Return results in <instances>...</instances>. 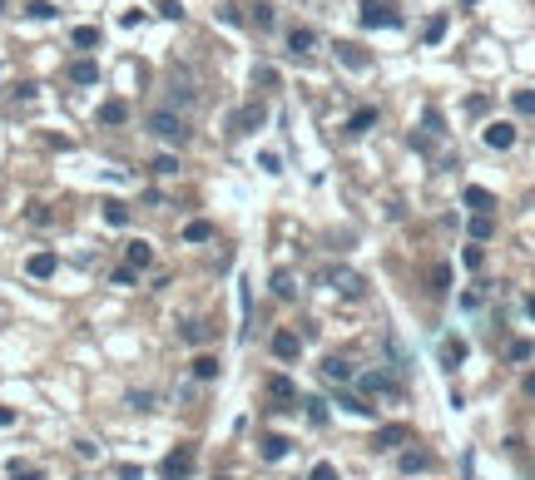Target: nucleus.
I'll list each match as a JSON object with an SVG mask.
<instances>
[{
    "label": "nucleus",
    "mask_w": 535,
    "mask_h": 480,
    "mask_svg": "<svg viewBox=\"0 0 535 480\" xmlns=\"http://www.w3.org/2000/svg\"><path fill=\"white\" fill-rule=\"evenodd\" d=\"M149 134L154 139H164V144H189V129H184V119H179V110H149Z\"/></svg>",
    "instance_id": "nucleus-1"
},
{
    "label": "nucleus",
    "mask_w": 535,
    "mask_h": 480,
    "mask_svg": "<svg viewBox=\"0 0 535 480\" xmlns=\"http://www.w3.org/2000/svg\"><path fill=\"white\" fill-rule=\"evenodd\" d=\"M362 25L367 30H397L402 25V10L392 0H362Z\"/></svg>",
    "instance_id": "nucleus-2"
},
{
    "label": "nucleus",
    "mask_w": 535,
    "mask_h": 480,
    "mask_svg": "<svg viewBox=\"0 0 535 480\" xmlns=\"http://www.w3.org/2000/svg\"><path fill=\"white\" fill-rule=\"evenodd\" d=\"M323 278H328V283H332V287H337L342 297H362V292H367V283H362V273H352V268H328Z\"/></svg>",
    "instance_id": "nucleus-3"
},
{
    "label": "nucleus",
    "mask_w": 535,
    "mask_h": 480,
    "mask_svg": "<svg viewBox=\"0 0 535 480\" xmlns=\"http://www.w3.org/2000/svg\"><path fill=\"white\" fill-rule=\"evenodd\" d=\"M193 470V451L189 446H174L169 456H164V480H184Z\"/></svg>",
    "instance_id": "nucleus-4"
},
{
    "label": "nucleus",
    "mask_w": 535,
    "mask_h": 480,
    "mask_svg": "<svg viewBox=\"0 0 535 480\" xmlns=\"http://www.w3.org/2000/svg\"><path fill=\"white\" fill-rule=\"evenodd\" d=\"M337 60H342V70H352V75L372 70V55H367L362 45H352V40H342V45H337Z\"/></svg>",
    "instance_id": "nucleus-5"
},
{
    "label": "nucleus",
    "mask_w": 535,
    "mask_h": 480,
    "mask_svg": "<svg viewBox=\"0 0 535 480\" xmlns=\"http://www.w3.org/2000/svg\"><path fill=\"white\" fill-rule=\"evenodd\" d=\"M55 268H60V257L50 253V248H45V253H30V257H25V273H30V278H40V283H45V278H55Z\"/></svg>",
    "instance_id": "nucleus-6"
},
{
    "label": "nucleus",
    "mask_w": 535,
    "mask_h": 480,
    "mask_svg": "<svg viewBox=\"0 0 535 480\" xmlns=\"http://www.w3.org/2000/svg\"><path fill=\"white\" fill-rule=\"evenodd\" d=\"M268 347H273V357H278V361H293V357L302 352V337L283 327V332H273V342H268Z\"/></svg>",
    "instance_id": "nucleus-7"
},
{
    "label": "nucleus",
    "mask_w": 535,
    "mask_h": 480,
    "mask_svg": "<svg viewBox=\"0 0 535 480\" xmlns=\"http://www.w3.org/2000/svg\"><path fill=\"white\" fill-rule=\"evenodd\" d=\"M154 262V248L144 243V238H134V243H124V268H134V273H144Z\"/></svg>",
    "instance_id": "nucleus-8"
},
{
    "label": "nucleus",
    "mask_w": 535,
    "mask_h": 480,
    "mask_svg": "<svg viewBox=\"0 0 535 480\" xmlns=\"http://www.w3.org/2000/svg\"><path fill=\"white\" fill-rule=\"evenodd\" d=\"M486 144H491L496 153L515 149V124H486Z\"/></svg>",
    "instance_id": "nucleus-9"
},
{
    "label": "nucleus",
    "mask_w": 535,
    "mask_h": 480,
    "mask_svg": "<svg viewBox=\"0 0 535 480\" xmlns=\"http://www.w3.org/2000/svg\"><path fill=\"white\" fill-rule=\"evenodd\" d=\"M258 451H263V460H283V456L293 451V441H288V436H278V431H268V436L258 441Z\"/></svg>",
    "instance_id": "nucleus-10"
},
{
    "label": "nucleus",
    "mask_w": 535,
    "mask_h": 480,
    "mask_svg": "<svg viewBox=\"0 0 535 480\" xmlns=\"http://www.w3.org/2000/svg\"><path fill=\"white\" fill-rule=\"evenodd\" d=\"M94 119H99L104 129H110V124H124V119H129V104H124V99H104Z\"/></svg>",
    "instance_id": "nucleus-11"
},
{
    "label": "nucleus",
    "mask_w": 535,
    "mask_h": 480,
    "mask_svg": "<svg viewBox=\"0 0 535 480\" xmlns=\"http://www.w3.org/2000/svg\"><path fill=\"white\" fill-rule=\"evenodd\" d=\"M288 50H293V55L302 60V55H312V50H317V30H307V25H298L293 35H288Z\"/></svg>",
    "instance_id": "nucleus-12"
},
{
    "label": "nucleus",
    "mask_w": 535,
    "mask_h": 480,
    "mask_svg": "<svg viewBox=\"0 0 535 480\" xmlns=\"http://www.w3.org/2000/svg\"><path fill=\"white\" fill-rule=\"evenodd\" d=\"M421 470H432V451H402V475H421Z\"/></svg>",
    "instance_id": "nucleus-13"
},
{
    "label": "nucleus",
    "mask_w": 535,
    "mask_h": 480,
    "mask_svg": "<svg viewBox=\"0 0 535 480\" xmlns=\"http://www.w3.org/2000/svg\"><path fill=\"white\" fill-rule=\"evenodd\" d=\"M461 198H466V208H476V213H491V208H496V193H491V188H476V183H471Z\"/></svg>",
    "instance_id": "nucleus-14"
},
{
    "label": "nucleus",
    "mask_w": 535,
    "mask_h": 480,
    "mask_svg": "<svg viewBox=\"0 0 535 480\" xmlns=\"http://www.w3.org/2000/svg\"><path fill=\"white\" fill-rule=\"evenodd\" d=\"M99 218H104V223H110V228H124V223H129V203H119V198H110V203H104V208H99Z\"/></svg>",
    "instance_id": "nucleus-15"
},
{
    "label": "nucleus",
    "mask_w": 535,
    "mask_h": 480,
    "mask_svg": "<svg viewBox=\"0 0 535 480\" xmlns=\"http://www.w3.org/2000/svg\"><path fill=\"white\" fill-rule=\"evenodd\" d=\"M268 396H273V401H298V387L278 371V377H268Z\"/></svg>",
    "instance_id": "nucleus-16"
},
{
    "label": "nucleus",
    "mask_w": 535,
    "mask_h": 480,
    "mask_svg": "<svg viewBox=\"0 0 535 480\" xmlns=\"http://www.w3.org/2000/svg\"><path fill=\"white\" fill-rule=\"evenodd\" d=\"M70 80H75V84H94V80H99V65H94V60H70Z\"/></svg>",
    "instance_id": "nucleus-17"
},
{
    "label": "nucleus",
    "mask_w": 535,
    "mask_h": 480,
    "mask_svg": "<svg viewBox=\"0 0 535 480\" xmlns=\"http://www.w3.org/2000/svg\"><path fill=\"white\" fill-rule=\"evenodd\" d=\"M441 361H446V371H456V366L466 361V342H461V337H446V347H441Z\"/></svg>",
    "instance_id": "nucleus-18"
},
{
    "label": "nucleus",
    "mask_w": 535,
    "mask_h": 480,
    "mask_svg": "<svg viewBox=\"0 0 535 480\" xmlns=\"http://www.w3.org/2000/svg\"><path fill=\"white\" fill-rule=\"evenodd\" d=\"M253 124H263V110L253 104V110H238L233 114V134H253Z\"/></svg>",
    "instance_id": "nucleus-19"
},
{
    "label": "nucleus",
    "mask_w": 535,
    "mask_h": 480,
    "mask_svg": "<svg viewBox=\"0 0 535 480\" xmlns=\"http://www.w3.org/2000/svg\"><path fill=\"white\" fill-rule=\"evenodd\" d=\"M208 238H213V223H208V218L184 223V243H208Z\"/></svg>",
    "instance_id": "nucleus-20"
},
{
    "label": "nucleus",
    "mask_w": 535,
    "mask_h": 480,
    "mask_svg": "<svg viewBox=\"0 0 535 480\" xmlns=\"http://www.w3.org/2000/svg\"><path fill=\"white\" fill-rule=\"evenodd\" d=\"M372 124H377V110H372V104H367V110H357V114L347 119V134H367Z\"/></svg>",
    "instance_id": "nucleus-21"
},
{
    "label": "nucleus",
    "mask_w": 535,
    "mask_h": 480,
    "mask_svg": "<svg viewBox=\"0 0 535 480\" xmlns=\"http://www.w3.org/2000/svg\"><path fill=\"white\" fill-rule=\"evenodd\" d=\"M193 377H198V382H213V377H219V357H208V352L193 357Z\"/></svg>",
    "instance_id": "nucleus-22"
},
{
    "label": "nucleus",
    "mask_w": 535,
    "mask_h": 480,
    "mask_svg": "<svg viewBox=\"0 0 535 480\" xmlns=\"http://www.w3.org/2000/svg\"><path fill=\"white\" fill-rule=\"evenodd\" d=\"M466 228H471V238L481 243V238H491V233H496V218H491V213H476V218H471Z\"/></svg>",
    "instance_id": "nucleus-23"
},
{
    "label": "nucleus",
    "mask_w": 535,
    "mask_h": 480,
    "mask_svg": "<svg viewBox=\"0 0 535 480\" xmlns=\"http://www.w3.org/2000/svg\"><path fill=\"white\" fill-rule=\"evenodd\" d=\"M323 371H328L332 382H352V377H357V371H352V366H347L342 357H328V361H323Z\"/></svg>",
    "instance_id": "nucleus-24"
},
{
    "label": "nucleus",
    "mask_w": 535,
    "mask_h": 480,
    "mask_svg": "<svg viewBox=\"0 0 535 480\" xmlns=\"http://www.w3.org/2000/svg\"><path fill=\"white\" fill-rule=\"evenodd\" d=\"M149 174H159V179H174V174H179V158H174V153H159L154 164H149Z\"/></svg>",
    "instance_id": "nucleus-25"
},
{
    "label": "nucleus",
    "mask_w": 535,
    "mask_h": 480,
    "mask_svg": "<svg viewBox=\"0 0 535 480\" xmlns=\"http://www.w3.org/2000/svg\"><path fill=\"white\" fill-rule=\"evenodd\" d=\"M25 15H30V20H55L60 10L50 6V0H25Z\"/></svg>",
    "instance_id": "nucleus-26"
},
{
    "label": "nucleus",
    "mask_w": 535,
    "mask_h": 480,
    "mask_svg": "<svg viewBox=\"0 0 535 480\" xmlns=\"http://www.w3.org/2000/svg\"><path fill=\"white\" fill-rule=\"evenodd\" d=\"M406 441V426H382V431H377V446L387 451V446H402Z\"/></svg>",
    "instance_id": "nucleus-27"
},
{
    "label": "nucleus",
    "mask_w": 535,
    "mask_h": 480,
    "mask_svg": "<svg viewBox=\"0 0 535 480\" xmlns=\"http://www.w3.org/2000/svg\"><path fill=\"white\" fill-rule=\"evenodd\" d=\"M10 480H45L40 465H25V460H10Z\"/></svg>",
    "instance_id": "nucleus-28"
},
{
    "label": "nucleus",
    "mask_w": 535,
    "mask_h": 480,
    "mask_svg": "<svg viewBox=\"0 0 535 480\" xmlns=\"http://www.w3.org/2000/svg\"><path fill=\"white\" fill-rule=\"evenodd\" d=\"M441 35H446V15H432V20H426V30H421V40H426V45H437Z\"/></svg>",
    "instance_id": "nucleus-29"
},
{
    "label": "nucleus",
    "mask_w": 535,
    "mask_h": 480,
    "mask_svg": "<svg viewBox=\"0 0 535 480\" xmlns=\"http://www.w3.org/2000/svg\"><path fill=\"white\" fill-rule=\"evenodd\" d=\"M511 104H515V114H535V89H515Z\"/></svg>",
    "instance_id": "nucleus-30"
},
{
    "label": "nucleus",
    "mask_w": 535,
    "mask_h": 480,
    "mask_svg": "<svg viewBox=\"0 0 535 480\" xmlns=\"http://www.w3.org/2000/svg\"><path fill=\"white\" fill-rule=\"evenodd\" d=\"M258 169H263V174H283V153L263 149V153H258Z\"/></svg>",
    "instance_id": "nucleus-31"
},
{
    "label": "nucleus",
    "mask_w": 535,
    "mask_h": 480,
    "mask_svg": "<svg viewBox=\"0 0 535 480\" xmlns=\"http://www.w3.org/2000/svg\"><path fill=\"white\" fill-rule=\"evenodd\" d=\"M273 292L288 302V297H298V287H293V273H273Z\"/></svg>",
    "instance_id": "nucleus-32"
},
{
    "label": "nucleus",
    "mask_w": 535,
    "mask_h": 480,
    "mask_svg": "<svg viewBox=\"0 0 535 480\" xmlns=\"http://www.w3.org/2000/svg\"><path fill=\"white\" fill-rule=\"evenodd\" d=\"M337 406H347L352 416H372V406H367L362 396H352V391H342V396H337Z\"/></svg>",
    "instance_id": "nucleus-33"
},
{
    "label": "nucleus",
    "mask_w": 535,
    "mask_h": 480,
    "mask_svg": "<svg viewBox=\"0 0 535 480\" xmlns=\"http://www.w3.org/2000/svg\"><path fill=\"white\" fill-rule=\"evenodd\" d=\"M307 421H312V426L328 421V401H323V396H307Z\"/></svg>",
    "instance_id": "nucleus-34"
},
{
    "label": "nucleus",
    "mask_w": 535,
    "mask_h": 480,
    "mask_svg": "<svg viewBox=\"0 0 535 480\" xmlns=\"http://www.w3.org/2000/svg\"><path fill=\"white\" fill-rule=\"evenodd\" d=\"M70 40H75L80 50H89V45H99V30H94V25H80V30H75Z\"/></svg>",
    "instance_id": "nucleus-35"
},
{
    "label": "nucleus",
    "mask_w": 535,
    "mask_h": 480,
    "mask_svg": "<svg viewBox=\"0 0 535 480\" xmlns=\"http://www.w3.org/2000/svg\"><path fill=\"white\" fill-rule=\"evenodd\" d=\"M307 480H337V465H332V460H317V465L307 470Z\"/></svg>",
    "instance_id": "nucleus-36"
},
{
    "label": "nucleus",
    "mask_w": 535,
    "mask_h": 480,
    "mask_svg": "<svg viewBox=\"0 0 535 480\" xmlns=\"http://www.w3.org/2000/svg\"><path fill=\"white\" fill-rule=\"evenodd\" d=\"M451 287V268L441 262V268H432V292H446Z\"/></svg>",
    "instance_id": "nucleus-37"
},
{
    "label": "nucleus",
    "mask_w": 535,
    "mask_h": 480,
    "mask_svg": "<svg viewBox=\"0 0 535 480\" xmlns=\"http://www.w3.org/2000/svg\"><path fill=\"white\" fill-rule=\"evenodd\" d=\"M159 15H164V20H184V6H179V0H159Z\"/></svg>",
    "instance_id": "nucleus-38"
},
{
    "label": "nucleus",
    "mask_w": 535,
    "mask_h": 480,
    "mask_svg": "<svg viewBox=\"0 0 535 480\" xmlns=\"http://www.w3.org/2000/svg\"><path fill=\"white\" fill-rule=\"evenodd\" d=\"M530 352H535V347H530L525 337H515V342H511V361H530Z\"/></svg>",
    "instance_id": "nucleus-39"
},
{
    "label": "nucleus",
    "mask_w": 535,
    "mask_h": 480,
    "mask_svg": "<svg viewBox=\"0 0 535 480\" xmlns=\"http://www.w3.org/2000/svg\"><path fill=\"white\" fill-rule=\"evenodd\" d=\"M387 387H392V382L382 377V371H372V377H362V391H387Z\"/></svg>",
    "instance_id": "nucleus-40"
},
{
    "label": "nucleus",
    "mask_w": 535,
    "mask_h": 480,
    "mask_svg": "<svg viewBox=\"0 0 535 480\" xmlns=\"http://www.w3.org/2000/svg\"><path fill=\"white\" fill-rule=\"evenodd\" d=\"M253 25H263V30L273 25V6H268V0H263V6H253Z\"/></svg>",
    "instance_id": "nucleus-41"
},
{
    "label": "nucleus",
    "mask_w": 535,
    "mask_h": 480,
    "mask_svg": "<svg viewBox=\"0 0 535 480\" xmlns=\"http://www.w3.org/2000/svg\"><path fill=\"white\" fill-rule=\"evenodd\" d=\"M461 262H466V268L476 273V268H481V262H486V253H481V248H461Z\"/></svg>",
    "instance_id": "nucleus-42"
},
{
    "label": "nucleus",
    "mask_w": 535,
    "mask_h": 480,
    "mask_svg": "<svg viewBox=\"0 0 535 480\" xmlns=\"http://www.w3.org/2000/svg\"><path fill=\"white\" fill-rule=\"evenodd\" d=\"M219 20H223V25H243V10H238V6H219Z\"/></svg>",
    "instance_id": "nucleus-43"
},
{
    "label": "nucleus",
    "mask_w": 535,
    "mask_h": 480,
    "mask_svg": "<svg viewBox=\"0 0 535 480\" xmlns=\"http://www.w3.org/2000/svg\"><path fill=\"white\" fill-rule=\"evenodd\" d=\"M179 337H184V342H203V337H208V332H203V327H198V322H184V327H179Z\"/></svg>",
    "instance_id": "nucleus-44"
},
{
    "label": "nucleus",
    "mask_w": 535,
    "mask_h": 480,
    "mask_svg": "<svg viewBox=\"0 0 535 480\" xmlns=\"http://www.w3.org/2000/svg\"><path fill=\"white\" fill-rule=\"evenodd\" d=\"M119 480H144V470L139 465H119Z\"/></svg>",
    "instance_id": "nucleus-45"
},
{
    "label": "nucleus",
    "mask_w": 535,
    "mask_h": 480,
    "mask_svg": "<svg viewBox=\"0 0 535 480\" xmlns=\"http://www.w3.org/2000/svg\"><path fill=\"white\" fill-rule=\"evenodd\" d=\"M6 426H15V411H10V406H0V431H6Z\"/></svg>",
    "instance_id": "nucleus-46"
},
{
    "label": "nucleus",
    "mask_w": 535,
    "mask_h": 480,
    "mask_svg": "<svg viewBox=\"0 0 535 480\" xmlns=\"http://www.w3.org/2000/svg\"><path fill=\"white\" fill-rule=\"evenodd\" d=\"M525 396H535V371H530V377H525Z\"/></svg>",
    "instance_id": "nucleus-47"
},
{
    "label": "nucleus",
    "mask_w": 535,
    "mask_h": 480,
    "mask_svg": "<svg viewBox=\"0 0 535 480\" xmlns=\"http://www.w3.org/2000/svg\"><path fill=\"white\" fill-rule=\"evenodd\" d=\"M525 312H530V317H535V297H525Z\"/></svg>",
    "instance_id": "nucleus-48"
},
{
    "label": "nucleus",
    "mask_w": 535,
    "mask_h": 480,
    "mask_svg": "<svg viewBox=\"0 0 535 480\" xmlns=\"http://www.w3.org/2000/svg\"><path fill=\"white\" fill-rule=\"evenodd\" d=\"M219 480H228V475H219Z\"/></svg>",
    "instance_id": "nucleus-49"
},
{
    "label": "nucleus",
    "mask_w": 535,
    "mask_h": 480,
    "mask_svg": "<svg viewBox=\"0 0 535 480\" xmlns=\"http://www.w3.org/2000/svg\"><path fill=\"white\" fill-rule=\"evenodd\" d=\"M0 6H6V0H0Z\"/></svg>",
    "instance_id": "nucleus-50"
}]
</instances>
